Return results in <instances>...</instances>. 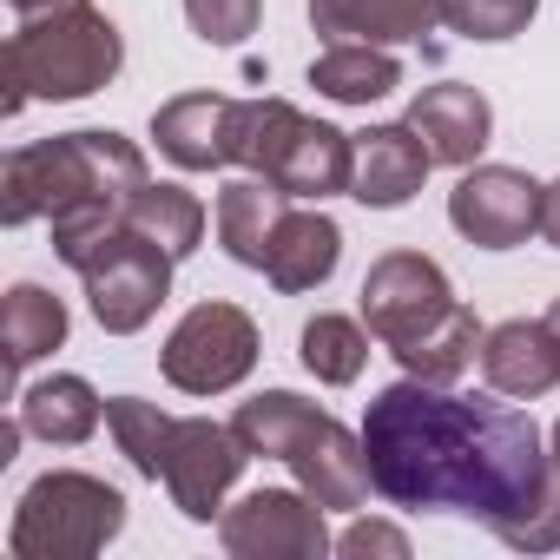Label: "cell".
Here are the masks:
<instances>
[{
  "label": "cell",
  "instance_id": "6da1fadb",
  "mask_svg": "<svg viewBox=\"0 0 560 560\" xmlns=\"http://www.w3.org/2000/svg\"><path fill=\"white\" fill-rule=\"evenodd\" d=\"M376 494L416 514H475L501 540L534 508L553 448L514 396H455L448 383L402 376L363 416Z\"/></svg>",
  "mask_w": 560,
  "mask_h": 560
},
{
  "label": "cell",
  "instance_id": "7a4b0ae2",
  "mask_svg": "<svg viewBox=\"0 0 560 560\" xmlns=\"http://www.w3.org/2000/svg\"><path fill=\"white\" fill-rule=\"evenodd\" d=\"M139 185H145V152L119 132L86 126V132H60V139L8 152V165H0V218L34 224L67 205H132Z\"/></svg>",
  "mask_w": 560,
  "mask_h": 560
},
{
  "label": "cell",
  "instance_id": "3957f363",
  "mask_svg": "<svg viewBox=\"0 0 560 560\" xmlns=\"http://www.w3.org/2000/svg\"><path fill=\"white\" fill-rule=\"evenodd\" d=\"M231 429H237V442H244L250 455L291 462L298 488H304L317 508H363L370 488H376L363 435H350L330 409L304 402L298 389H264V396L237 402Z\"/></svg>",
  "mask_w": 560,
  "mask_h": 560
},
{
  "label": "cell",
  "instance_id": "277c9868",
  "mask_svg": "<svg viewBox=\"0 0 560 560\" xmlns=\"http://www.w3.org/2000/svg\"><path fill=\"white\" fill-rule=\"evenodd\" d=\"M119 67H126L119 27L93 0H60L47 14H27L8 34V47H0V80H8L0 113L14 119L27 100H86V93L113 86Z\"/></svg>",
  "mask_w": 560,
  "mask_h": 560
},
{
  "label": "cell",
  "instance_id": "5b68a950",
  "mask_svg": "<svg viewBox=\"0 0 560 560\" xmlns=\"http://www.w3.org/2000/svg\"><path fill=\"white\" fill-rule=\"evenodd\" d=\"M119 527H126V494L113 481L80 475V468H54L21 494L14 527H8V553L14 560H86Z\"/></svg>",
  "mask_w": 560,
  "mask_h": 560
},
{
  "label": "cell",
  "instance_id": "8992f818",
  "mask_svg": "<svg viewBox=\"0 0 560 560\" xmlns=\"http://www.w3.org/2000/svg\"><path fill=\"white\" fill-rule=\"evenodd\" d=\"M165 383L185 396H224L257 370V324L237 304H191L159 357Z\"/></svg>",
  "mask_w": 560,
  "mask_h": 560
},
{
  "label": "cell",
  "instance_id": "52a82bcc",
  "mask_svg": "<svg viewBox=\"0 0 560 560\" xmlns=\"http://www.w3.org/2000/svg\"><path fill=\"white\" fill-rule=\"evenodd\" d=\"M455 311V291H448V270L422 250H383L363 277V324L383 350H402L416 343L422 330H435L442 317Z\"/></svg>",
  "mask_w": 560,
  "mask_h": 560
},
{
  "label": "cell",
  "instance_id": "ba28073f",
  "mask_svg": "<svg viewBox=\"0 0 560 560\" xmlns=\"http://www.w3.org/2000/svg\"><path fill=\"white\" fill-rule=\"evenodd\" d=\"M218 540L231 560H324L337 547L324 508L304 488H250L237 508L218 514Z\"/></svg>",
  "mask_w": 560,
  "mask_h": 560
},
{
  "label": "cell",
  "instance_id": "9c48e42d",
  "mask_svg": "<svg viewBox=\"0 0 560 560\" xmlns=\"http://www.w3.org/2000/svg\"><path fill=\"white\" fill-rule=\"evenodd\" d=\"M172 264L159 244H145L139 231H119L86 270H80V284H86V304L100 317L106 337H132L159 317V304L172 298Z\"/></svg>",
  "mask_w": 560,
  "mask_h": 560
},
{
  "label": "cell",
  "instance_id": "30bf717a",
  "mask_svg": "<svg viewBox=\"0 0 560 560\" xmlns=\"http://www.w3.org/2000/svg\"><path fill=\"white\" fill-rule=\"evenodd\" d=\"M250 448L237 442L231 422H205V416H178L172 422V442H165V494L185 521H218L224 514V494L237 488Z\"/></svg>",
  "mask_w": 560,
  "mask_h": 560
},
{
  "label": "cell",
  "instance_id": "8fae6325",
  "mask_svg": "<svg viewBox=\"0 0 560 560\" xmlns=\"http://www.w3.org/2000/svg\"><path fill=\"white\" fill-rule=\"evenodd\" d=\"M448 224L481 250H514L540 231V185L514 165H475L448 191Z\"/></svg>",
  "mask_w": 560,
  "mask_h": 560
},
{
  "label": "cell",
  "instance_id": "7c38bea8",
  "mask_svg": "<svg viewBox=\"0 0 560 560\" xmlns=\"http://www.w3.org/2000/svg\"><path fill=\"white\" fill-rule=\"evenodd\" d=\"M237 106L231 93H178L152 113V139L178 172H218L237 165Z\"/></svg>",
  "mask_w": 560,
  "mask_h": 560
},
{
  "label": "cell",
  "instance_id": "4fadbf2b",
  "mask_svg": "<svg viewBox=\"0 0 560 560\" xmlns=\"http://www.w3.org/2000/svg\"><path fill=\"white\" fill-rule=\"evenodd\" d=\"M409 132L429 145L435 165H475L488 132H494V106L481 100V86L462 80H435L409 100Z\"/></svg>",
  "mask_w": 560,
  "mask_h": 560
},
{
  "label": "cell",
  "instance_id": "5bb4252c",
  "mask_svg": "<svg viewBox=\"0 0 560 560\" xmlns=\"http://www.w3.org/2000/svg\"><path fill=\"white\" fill-rule=\"evenodd\" d=\"M442 21H448V0H311V27L324 40L409 47V40H429Z\"/></svg>",
  "mask_w": 560,
  "mask_h": 560
},
{
  "label": "cell",
  "instance_id": "9a60e30c",
  "mask_svg": "<svg viewBox=\"0 0 560 560\" xmlns=\"http://www.w3.org/2000/svg\"><path fill=\"white\" fill-rule=\"evenodd\" d=\"M481 376L488 389L514 396V402H534L560 383V343L547 330V317H508L481 337Z\"/></svg>",
  "mask_w": 560,
  "mask_h": 560
},
{
  "label": "cell",
  "instance_id": "2e32d148",
  "mask_svg": "<svg viewBox=\"0 0 560 560\" xmlns=\"http://www.w3.org/2000/svg\"><path fill=\"white\" fill-rule=\"evenodd\" d=\"M429 165H435V159H429V145L409 132V119H402V126H370V132L357 139L350 198L370 205V211H396V205H409V198L422 191Z\"/></svg>",
  "mask_w": 560,
  "mask_h": 560
},
{
  "label": "cell",
  "instance_id": "e0dca14e",
  "mask_svg": "<svg viewBox=\"0 0 560 560\" xmlns=\"http://www.w3.org/2000/svg\"><path fill=\"white\" fill-rule=\"evenodd\" d=\"M350 178H357V139L324 126V119H298V132L284 139V152H277V165H270L277 191L311 198V205L350 191Z\"/></svg>",
  "mask_w": 560,
  "mask_h": 560
},
{
  "label": "cell",
  "instance_id": "ac0fdd59",
  "mask_svg": "<svg viewBox=\"0 0 560 560\" xmlns=\"http://www.w3.org/2000/svg\"><path fill=\"white\" fill-rule=\"evenodd\" d=\"M284 218H291V191H277L257 172L231 178L218 191V244H224V257L244 264V270H264L270 237H277V224H284Z\"/></svg>",
  "mask_w": 560,
  "mask_h": 560
},
{
  "label": "cell",
  "instance_id": "d6986e66",
  "mask_svg": "<svg viewBox=\"0 0 560 560\" xmlns=\"http://www.w3.org/2000/svg\"><path fill=\"white\" fill-rule=\"evenodd\" d=\"M337 257H343V231H337V218H324V211H291L284 224H277V237H270L264 277H270V284L284 291V298H298V291L330 284Z\"/></svg>",
  "mask_w": 560,
  "mask_h": 560
},
{
  "label": "cell",
  "instance_id": "ffe728a7",
  "mask_svg": "<svg viewBox=\"0 0 560 560\" xmlns=\"http://www.w3.org/2000/svg\"><path fill=\"white\" fill-rule=\"evenodd\" d=\"M311 86L337 106H370V100H389L402 86V60L389 47H370V40H330L311 60Z\"/></svg>",
  "mask_w": 560,
  "mask_h": 560
},
{
  "label": "cell",
  "instance_id": "44dd1931",
  "mask_svg": "<svg viewBox=\"0 0 560 560\" xmlns=\"http://www.w3.org/2000/svg\"><path fill=\"white\" fill-rule=\"evenodd\" d=\"M21 422H27V435H40L54 448H80L106 422V402L86 376H47L21 396Z\"/></svg>",
  "mask_w": 560,
  "mask_h": 560
},
{
  "label": "cell",
  "instance_id": "7402d4cb",
  "mask_svg": "<svg viewBox=\"0 0 560 560\" xmlns=\"http://www.w3.org/2000/svg\"><path fill=\"white\" fill-rule=\"evenodd\" d=\"M67 343V304L40 284H14L0 304V350H8V376H21L27 363L54 357Z\"/></svg>",
  "mask_w": 560,
  "mask_h": 560
},
{
  "label": "cell",
  "instance_id": "603a6c76",
  "mask_svg": "<svg viewBox=\"0 0 560 560\" xmlns=\"http://www.w3.org/2000/svg\"><path fill=\"white\" fill-rule=\"evenodd\" d=\"M126 231H139L145 244H159L165 257H191L198 244H205V205H198V191H185V185H139L132 191V205H126Z\"/></svg>",
  "mask_w": 560,
  "mask_h": 560
},
{
  "label": "cell",
  "instance_id": "cb8c5ba5",
  "mask_svg": "<svg viewBox=\"0 0 560 560\" xmlns=\"http://www.w3.org/2000/svg\"><path fill=\"white\" fill-rule=\"evenodd\" d=\"M481 337H488L481 317H475L468 304H455L435 330H422L416 343H402V350H389V357H396L409 376H422V383H455V376L481 357Z\"/></svg>",
  "mask_w": 560,
  "mask_h": 560
},
{
  "label": "cell",
  "instance_id": "d4e9b609",
  "mask_svg": "<svg viewBox=\"0 0 560 560\" xmlns=\"http://www.w3.org/2000/svg\"><path fill=\"white\" fill-rule=\"evenodd\" d=\"M304 350V370L317 376V383H330V389H343V383H357L363 376V363H370V337H363V324H350V317H330V311H317L311 324H304V337H298Z\"/></svg>",
  "mask_w": 560,
  "mask_h": 560
},
{
  "label": "cell",
  "instance_id": "484cf974",
  "mask_svg": "<svg viewBox=\"0 0 560 560\" xmlns=\"http://www.w3.org/2000/svg\"><path fill=\"white\" fill-rule=\"evenodd\" d=\"M172 422H178V416H165V409H159V402H145V396H113V402H106V429H113L119 455H126L145 481H159V468H165Z\"/></svg>",
  "mask_w": 560,
  "mask_h": 560
},
{
  "label": "cell",
  "instance_id": "4316f807",
  "mask_svg": "<svg viewBox=\"0 0 560 560\" xmlns=\"http://www.w3.org/2000/svg\"><path fill=\"white\" fill-rule=\"evenodd\" d=\"M298 119L304 113L291 100H244L237 106V165L270 178V165H277V152H284V139L298 132Z\"/></svg>",
  "mask_w": 560,
  "mask_h": 560
},
{
  "label": "cell",
  "instance_id": "83f0119b",
  "mask_svg": "<svg viewBox=\"0 0 560 560\" xmlns=\"http://www.w3.org/2000/svg\"><path fill=\"white\" fill-rule=\"evenodd\" d=\"M540 0H448V27L462 40H514Z\"/></svg>",
  "mask_w": 560,
  "mask_h": 560
},
{
  "label": "cell",
  "instance_id": "f1b7e54d",
  "mask_svg": "<svg viewBox=\"0 0 560 560\" xmlns=\"http://www.w3.org/2000/svg\"><path fill=\"white\" fill-rule=\"evenodd\" d=\"M264 0H185V21L205 47H244L257 34Z\"/></svg>",
  "mask_w": 560,
  "mask_h": 560
},
{
  "label": "cell",
  "instance_id": "f546056e",
  "mask_svg": "<svg viewBox=\"0 0 560 560\" xmlns=\"http://www.w3.org/2000/svg\"><path fill=\"white\" fill-rule=\"evenodd\" d=\"M547 448H553V442H547ZM508 547H521V553H553V547H560V455L547 462V481H540L534 508L514 521Z\"/></svg>",
  "mask_w": 560,
  "mask_h": 560
},
{
  "label": "cell",
  "instance_id": "4dcf8cb0",
  "mask_svg": "<svg viewBox=\"0 0 560 560\" xmlns=\"http://www.w3.org/2000/svg\"><path fill=\"white\" fill-rule=\"evenodd\" d=\"M337 553H350V560H363V553L409 560V534H402V527H389V521H357V527H343V534H337Z\"/></svg>",
  "mask_w": 560,
  "mask_h": 560
},
{
  "label": "cell",
  "instance_id": "1f68e13d",
  "mask_svg": "<svg viewBox=\"0 0 560 560\" xmlns=\"http://www.w3.org/2000/svg\"><path fill=\"white\" fill-rule=\"evenodd\" d=\"M540 237L560 250V178H553V185H540Z\"/></svg>",
  "mask_w": 560,
  "mask_h": 560
},
{
  "label": "cell",
  "instance_id": "d6a6232c",
  "mask_svg": "<svg viewBox=\"0 0 560 560\" xmlns=\"http://www.w3.org/2000/svg\"><path fill=\"white\" fill-rule=\"evenodd\" d=\"M8 8H14V14L27 21V14H47V8H60V0H8Z\"/></svg>",
  "mask_w": 560,
  "mask_h": 560
},
{
  "label": "cell",
  "instance_id": "836d02e7",
  "mask_svg": "<svg viewBox=\"0 0 560 560\" xmlns=\"http://www.w3.org/2000/svg\"><path fill=\"white\" fill-rule=\"evenodd\" d=\"M547 330H553V343H560V298L547 304Z\"/></svg>",
  "mask_w": 560,
  "mask_h": 560
},
{
  "label": "cell",
  "instance_id": "e575fe53",
  "mask_svg": "<svg viewBox=\"0 0 560 560\" xmlns=\"http://www.w3.org/2000/svg\"><path fill=\"white\" fill-rule=\"evenodd\" d=\"M553 455H560V422H553Z\"/></svg>",
  "mask_w": 560,
  "mask_h": 560
}]
</instances>
